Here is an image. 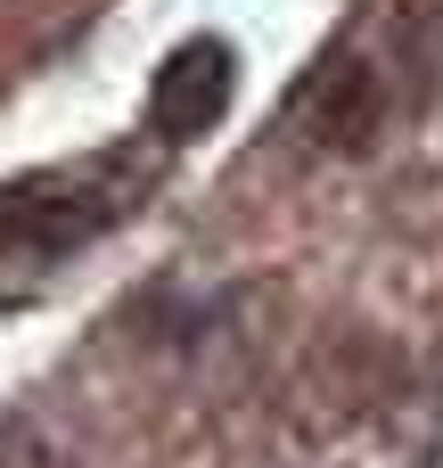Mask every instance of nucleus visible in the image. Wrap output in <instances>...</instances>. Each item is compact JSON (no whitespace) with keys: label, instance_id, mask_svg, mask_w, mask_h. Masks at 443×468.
I'll return each mask as SVG.
<instances>
[{"label":"nucleus","instance_id":"obj_2","mask_svg":"<svg viewBox=\"0 0 443 468\" xmlns=\"http://www.w3.org/2000/svg\"><path fill=\"white\" fill-rule=\"evenodd\" d=\"M123 214V197L115 189H90V181H25V189H8L0 197V247H16V255H66V247H82L90 230H107Z\"/></svg>","mask_w":443,"mask_h":468},{"label":"nucleus","instance_id":"obj_1","mask_svg":"<svg viewBox=\"0 0 443 468\" xmlns=\"http://www.w3.org/2000/svg\"><path fill=\"white\" fill-rule=\"evenodd\" d=\"M296 115H304V140H312L321 156H370V140L386 132V74H378L370 58L337 49V58H321V74L304 82Z\"/></svg>","mask_w":443,"mask_h":468},{"label":"nucleus","instance_id":"obj_3","mask_svg":"<svg viewBox=\"0 0 443 468\" xmlns=\"http://www.w3.org/2000/svg\"><path fill=\"white\" fill-rule=\"evenodd\" d=\"M230 82H238V58H230L214 33H197V41H181V49L156 66L148 123H156L164 140H197V132H214V123H222V107H230Z\"/></svg>","mask_w":443,"mask_h":468}]
</instances>
